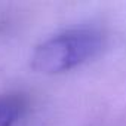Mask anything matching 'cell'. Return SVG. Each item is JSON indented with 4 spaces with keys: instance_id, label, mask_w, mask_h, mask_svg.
<instances>
[{
    "instance_id": "1",
    "label": "cell",
    "mask_w": 126,
    "mask_h": 126,
    "mask_svg": "<svg viewBox=\"0 0 126 126\" xmlns=\"http://www.w3.org/2000/svg\"><path fill=\"white\" fill-rule=\"evenodd\" d=\"M104 34L92 27L64 30L42 42L31 55V67L42 74H61L98 56Z\"/></svg>"
},
{
    "instance_id": "2",
    "label": "cell",
    "mask_w": 126,
    "mask_h": 126,
    "mask_svg": "<svg viewBox=\"0 0 126 126\" xmlns=\"http://www.w3.org/2000/svg\"><path fill=\"white\" fill-rule=\"evenodd\" d=\"M27 99L18 94L0 95V126H14L22 116Z\"/></svg>"
}]
</instances>
